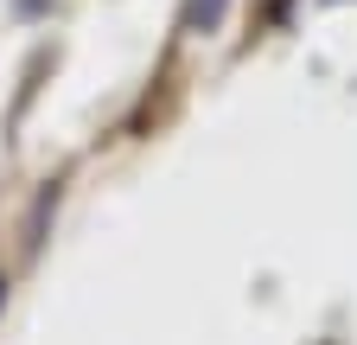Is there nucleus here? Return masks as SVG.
Listing matches in <instances>:
<instances>
[{"label": "nucleus", "instance_id": "1", "mask_svg": "<svg viewBox=\"0 0 357 345\" xmlns=\"http://www.w3.org/2000/svg\"><path fill=\"white\" fill-rule=\"evenodd\" d=\"M217 20H223V0H192V7H185V26L192 32H211Z\"/></svg>", "mask_w": 357, "mask_h": 345}]
</instances>
